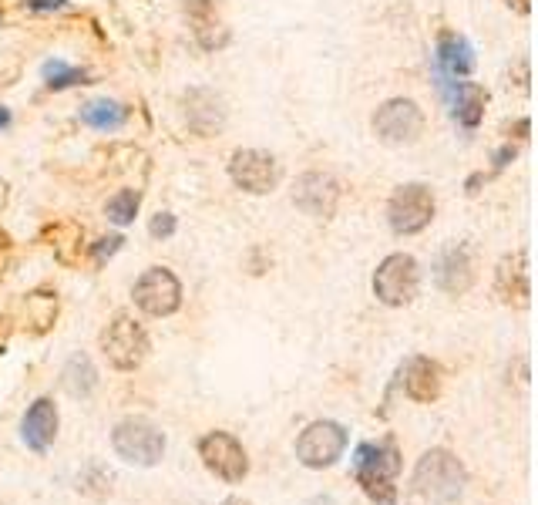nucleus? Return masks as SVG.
Masks as SVG:
<instances>
[{"mask_svg": "<svg viewBox=\"0 0 538 505\" xmlns=\"http://www.w3.org/2000/svg\"><path fill=\"white\" fill-rule=\"evenodd\" d=\"M397 472H401V452H397V445L391 442V438H384V442H367V445L357 448L354 475H357L360 489L367 492L370 502L394 505Z\"/></svg>", "mask_w": 538, "mask_h": 505, "instance_id": "obj_1", "label": "nucleus"}, {"mask_svg": "<svg viewBox=\"0 0 538 505\" xmlns=\"http://www.w3.org/2000/svg\"><path fill=\"white\" fill-rule=\"evenodd\" d=\"M468 472L448 448H431L414 468V492L434 505H451L465 495Z\"/></svg>", "mask_w": 538, "mask_h": 505, "instance_id": "obj_2", "label": "nucleus"}, {"mask_svg": "<svg viewBox=\"0 0 538 505\" xmlns=\"http://www.w3.org/2000/svg\"><path fill=\"white\" fill-rule=\"evenodd\" d=\"M111 448L128 465L152 468L165 455V435L148 418H125L111 431Z\"/></svg>", "mask_w": 538, "mask_h": 505, "instance_id": "obj_3", "label": "nucleus"}, {"mask_svg": "<svg viewBox=\"0 0 538 505\" xmlns=\"http://www.w3.org/2000/svg\"><path fill=\"white\" fill-rule=\"evenodd\" d=\"M421 287V270L411 253H391L374 273V297L384 307H407Z\"/></svg>", "mask_w": 538, "mask_h": 505, "instance_id": "obj_4", "label": "nucleus"}, {"mask_svg": "<svg viewBox=\"0 0 538 505\" xmlns=\"http://www.w3.org/2000/svg\"><path fill=\"white\" fill-rule=\"evenodd\" d=\"M101 351H105L111 367H118V371H135L148 357V334L138 320H132L128 314H118L101 330Z\"/></svg>", "mask_w": 538, "mask_h": 505, "instance_id": "obj_5", "label": "nucleus"}, {"mask_svg": "<svg viewBox=\"0 0 538 505\" xmlns=\"http://www.w3.org/2000/svg\"><path fill=\"white\" fill-rule=\"evenodd\" d=\"M424 132V112L411 98H391L374 112V135L384 145H414Z\"/></svg>", "mask_w": 538, "mask_h": 505, "instance_id": "obj_6", "label": "nucleus"}, {"mask_svg": "<svg viewBox=\"0 0 538 505\" xmlns=\"http://www.w3.org/2000/svg\"><path fill=\"white\" fill-rule=\"evenodd\" d=\"M434 219V196L428 186L421 182H411V186H401L387 202V223L397 236H414L421 229H428Z\"/></svg>", "mask_w": 538, "mask_h": 505, "instance_id": "obj_7", "label": "nucleus"}, {"mask_svg": "<svg viewBox=\"0 0 538 505\" xmlns=\"http://www.w3.org/2000/svg\"><path fill=\"white\" fill-rule=\"evenodd\" d=\"M347 452V428L337 421H313L296 438V458L306 468H330Z\"/></svg>", "mask_w": 538, "mask_h": 505, "instance_id": "obj_8", "label": "nucleus"}, {"mask_svg": "<svg viewBox=\"0 0 538 505\" xmlns=\"http://www.w3.org/2000/svg\"><path fill=\"white\" fill-rule=\"evenodd\" d=\"M199 458H202V465L222 482H243L249 472L246 448L239 445L229 431H209V435H202Z\"/></svg>", "mask_w": 538, "mask_h": 505, "instance_id": "obj_9", "label": "nucleus"}, {"mask_svg": "<svg viewBox=\"0 0 538 505\" xmlns=\"http://www.w3.org/2000/svg\"><path fill=\"white\" fill-rule=\"evenodd\" d=\"M132 297L145 314L169 317L182 307V283L172 270H165V266H152V270H145L142 277H138Z\"/></svg>", "mask_w": 538, "mask_h": 505, "instance_id": "obj_10", "label": "nucleus"}, {"mask_svg": "<svg viewBox=\"0 0 538 505\" xmlns=\"http://www.w3.org/2000/svg\"><path fill=\"white\" fill-rule=\"evenodd\" d=\"M229 176H233V182L243 192L266 196V192H273L280 186L283 169H280V162L263 149H239L233 155V162H229Z\"/></svg>", "mask_w": 538, "mask_h": 505, "instance_id": "obj_11", "label": "nucleus"}, {"mask_svg": "<svg viewBox=\"0 0 538 505\" xmlns=\"http://www.w3.org/2000/svg\"><path fill=\"white\" fill-rule=\"evenodd\" d=\"M293 202L306 216H333V209H337L340 202V186L327 172H306V176H300V182H296Z\"/></svg>", "mask_w": 538, "mask_h": 505, "instance_id": "obj_12", "label": "nucleus"}, {"mask_svg": "<svg viewBox=\"0 0 538 505\" xmlns=\"http://www.w3.org/2000/svg\"><path fill=\"white\" fill-rule=\"evenodd\" d=\"M434 280L444 293L451 297H461L475 287V260H471L468 246H448L438 256V266H434Z\"/></svg>", "mask_w": 538, "mask_h": 505, "instance_id": "obj_13", "label": "nucleus"}, {"mask_svg": "<svg viewBox=\"0 0 538 505\" xmlns=\"http://www.w3.org/2000/svg\"><path fill=\"white\" fill-rule=\"evenodd\" d=\"M495 293L502 297L508 307H528V297H532V287H528V253L515 250L502 256L495 270Z\"/></svg>", "mask_w": 538, "mask_h": 505, "instance_id": "obj_14", "label": "nucleus"}, {"mask_svg": "<svg viewBox=\"0 0 538 505\" xmlns=\"http://www.w3.org/2000/svg\"><path fill=\"white\" fill-rule=\"evenodd\" d=\"M401 384L407 391V398L417 404H431L438 401L441 394V367L431 361V357H407L401 367Z\"/></svg>", "mask_w": 538, "mask_h": 505, "instance_id": "obj_15", "label": "nucleus"}, {"mask_svg": "<svg viewBox=\"0 0 538 505\" xmlns=\"http://www.w3.org/2000/svg\"><path fill=\"white\" fill-rule=\"evenodd\" d=\"M21 438L31 452H48L51 442L58 438V408L51 398H37L21 421Z\"/></svg>", "mask_w": 538, "mask_h": 505, "instance_id": "obj_16", "label": "nucleus"}, {"mask_svg": "<svg viewBox=\"0 0 538 505\" xmlns=\"http://www.w3.org/2000/svg\"><path fill=\"white\" fill-rule=\"evenodd\" d=\"M216 11H219V0H185V14H189V21H192L196 41L206 51H219L229 44V31L216 17Z\"/></svg>", "mask_w": 538, "mask_h": 505, "instance_id": "obj_17", "label": "nucleus"}, {"mask_svg": "<svg viewBox=\"0 0 538 505\" xmlns=\"http://www.w3.org/2000/svg\"><path fill=\"white\" fill-rule=\"evenodd\" d=\"M185 115H189V125L196 128L199 135L219 132L222 122H226L222 98L216 91H206V88H192L189 95H185Z\"/></svg>", "mask_w": 538, "mask_h": 505, "instance_id": "obj_18", "label": "nucleus"}, {"mask_svg": "<svg viewBox=\"0 0 538 505\" xmlns=\"http://www.w3.org/2000/svg\"><path fill=\"white\" fill-rule=\"evenodd\" d=\"M438 64L448 78H468L471 68H475V51L461 34L444 31L438 38Z\"/></svg>", "mask_w": 538, "mask_h": 505, "instance_id": "obj_19", "label": "nucleus"}, {"mask_svg": "<svg viewBox=\"0 0 538 505\" xmlns=\"http://www.w3.org/2000/svg\"><path fill=\"white\" fill-rule=\"evenodd\" d=\"M451 112L465 128H478L481 118H485L488 105V91L475 85V81H454V98H451Z\"/></svg>", "mask_w": 538, "mask_h": 505, "instance_id": "obj_20", "label": "nucleus"}, {"mask_svg": "<svg viewBox=\"0 0 538 505\" xmlns=\"http://www.w3.org/2000/svg\"><path fill=\"white\" fill-rule=\"evenodd\" d=\"M128 118V108L118 105V101H108V98H95L81 108V122L98 128V132H118Z\"/></svg>", "mask_w": 538, "mask_h": 505, "instance_id": "obj_21", "label": "nucleus"}, {"mask_svg": "<svg viewBox=\"0 0 538 505\" xmlns=\"http://www.w3.org/2000/svg\"><path fill=\"white\" fill-rule=\"evenodd\" d=\"M61 384H64V391H68L71 398H88V394L95 391V384H98L95 364H91L85 354H74L71 361L64 364Z\"/></svg>", "mask_w": 538, "mask_h": 505, "instance_id": "obj_22", "label": "nucleus"}, {"mask_svg": "<svg viewBox=\"0 0 538 505\" xmlns=\"http://www.w3.org/2000/svg\"><path fill=\"white\" fill-rule=\"evenodd\" d=\"M138 206H142V192H138V189H122V192H115V196L108 199L105 216L115 226H128V223H135Z\"/></svg>", "mask_w": 538, "mask_h": 505, "instance_id": "obj_23", "label": "nucleus"}, {"mask_svg": "<svg viewBox=\"0 0 538 505\" xmlns=\"http://www.w3.org/2000/svg\"><path fill=\"white\" fill-rule=\"evenodd\" d=\"M44 78H48V88L61 91V88H71V85H85V71L78 68H68L64 61H48L44 64Z\"/></svg>", "mask_w": 538, "mask_h": 505, "instance_id": "obj_24", "label": "nucleus"}, {"mask_svg": "<svg viewBox=\"0 0 538 505\" xmlns=\"http://www.w3.org/2000/svg\"><path fill=\"white\" fill-rule=\"evenodd\" d=\"M54 314H58V300L54 297H44V293L27 297V317H31V324H37V330H48L54 324Z\"/></svg>", "mask_w": 538, "mask_h": 505, "instance_id": "obj_25", "label": "nucleus"}, {"mask_svg": "<svg viewBox=\"0 0 538 505\" xmlns=\"http://www.w3.org/2000/svg\"><path fill=\"white\" fill-rule=\"evenodd\" d=\"M148 233H152L155 240H169V236L175 233V216H172V213L152 216V223H148Z\"/></svg>", "mask_w": 538, "mask_h": 505, "instance_id": "obj_26", "label": "nucleus"}, {"mask_svg": "<svg viewBox=\"0 0 538 505\" xmlns=\"http://www.w3.org/2000/svg\"><path fill=\"white\" fill-rule=\"evenodd\" d=\"M122 236H108V240H98V246H95V260L98 263H105L108 256H115L118 250H122Z\"/></svg>", "mask_w": 538, "mask_h": 505, "instance_id": "obj_27", "label": "nucleus"}, {"mask_svg": "<svg viewBox=\"0 0 538 505\" xmlns=\"http://www.w3.org/2000/svg\"><path fill=\"white\" fill-rule=\"evenodd\" d=\"M27 7L37 14H48V11H61V7H68V0H27Z\"/></svg>", "mask_w": 538, "mask_h": 505, "instance_id": "obj_28", "label": "nucleus"}, {"mask_svg": "<svg viewBox=\"0 0 538 505\" xmlns=\"http://www.w3.org/2000/svg\"><path fill=\"white\" fill-rule=\"evenodd\" d=\"M508 7H512V11H518V14H528L532 11V0H505Z\"/></svg>", "mask_w": 538, "mask_h": 505, "instance_id": "obj_29", "label": "nucleus"}, {"mask_svg": "<svg viewBox=\"0 0 538 505\" xmlns=\"http://www.w3.org/2000/svg\"><path fill=\"white\" fill-rule=\"evenodd\" d=\"M508 159H515V149H502V152H498L495 155V165L502 169V165H508Z\"/></svg>", "mask_w": 538, "mask_h": 505, "instance_id": "obj_30", "label": "nucleus"}, {"mask_svg": "<svg viewBox=\"0 0 538 505\" xmlns=\"http://www.w3.org/2000/svg\"><path fill=\"white\" fill-rule=\"evenodd\" d=\"M7 125H11V112H7V108L0 105V128H7Z\"/></svg>", "mask_w": 538, "mask_h": 505, "instance_id": "obj_31", "label": "nucleus"}, {"mask_svg": "<svg viewBox=\"0 0 538 505\" xmlns=\"http://www.w3.org/2000/svg\"><path fill=\"white\" fill-rule=\"evenodd\" d=\"M222 505H253V502H246V499H226Z\"/></svg>", "mask_w": 538, "mask_h": 505, "instance_id": "obj_32", "label": "nucleus"}]
</instances>
